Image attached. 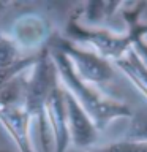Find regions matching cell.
<instances>
[{
	"mask_svg": "<svg viewBox=\"0 0 147 152\" xmlns=\"http://www.w3.org/2000/svg\"><path fill=\"white\" fill-rule=\"evenodd\" d=\"M68 106H70L71 124H73V130H74V141L78 144H87L93 140V128L85 119L84 113L78 108V104H74L71 98H68Z\"/></svg>",
	"mask_w": 147,
	"mask_h": 152,
	"instance_id": "cell-1",
	"label": "cell"
},
{
	"mask_svg": "<svg viewBox=\"0 0 147 152\" xmlns=\"http://www.w3.org/2000/svg\"><path fill=\"white\" fill-rule=\"evenodd\" d=\"M76 62H78L81 71L87 76L89 79L93 81H103L109 78L111 70L104 64L103 60L97 59L95 56L90 54H82V52H76Z\"/></svg>",
	"mask_w": 147,
	"mask_h": 152,
	"instance_id": "cell-2",
	"label": "cell"
},
{
	"mask_svg": "<svg viewBox=\"0 0 147 152\" xmlns=\"http://www.w3.org/2000/svg\"><path fill=\"white\" fill-rule=\"evenodd\" d=\"M108 152H147V141L139 142H119L108 147Z\"/></svg>",
	"mask_w": 147,
	"mask_h": 152,
	"instance_id": "cell-3",
	"label": "cell"
},
{
	"mask_svg": "<svg viewBox=\"0 0 147 152\" xmlns=\"http://www.w3.org/2000/svg\"><path fill=\"white\" fill-rule=\"evenodd\" d=\"M135 133H136L138 136L147 138V117H146V119H141V121L136 124V130H135Z\"/></svg>",
	"mask_w": 147,
	"mask_h": 152,
	"instance_id": "cell-4",
	"label": "cell"
},
{
	"mask_svg": "<svg viewBox=\"0 0 147 152\" xmlns=\"http://www.w3.org/2000/svg\"><path fill=\"white\" fill-rule=\"evenodd\" d=\"M0 152H3V151H0Z\"/></svg>",
	"mask_w": 147,
	"mask_h": 152,
	"instance_id": "cell-5",
	"label": "cell"
}]
</instances>
